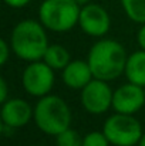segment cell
<instances>
[{"label": "cell", "instance_id": "1", "mask_svg": "<svg viewBox=\"0 0 145 146\" xmlns=\"http://www.w3.org/2000/svg\"><path fill=\"white\" fill-rule=\"evenodd\" d=\"M127 51L115 40H101L90 48L88 64L93 71L94 78L102 81L117 80L125 72L127 65Z\"/></svg>", "mask_w": 145, "mask_h": 146}, {"label": "cell", "instance_id": "2", "mask_svg": "<svg viewBox=\"0 0 145 146\" xmlns=\"http://www.w3.org/2000/svg\"><path fill=\"white\" fill-rule=\"evenodd\" d=\"M48 46L46 27L34 20H23L17 23L10 36V47L13 52L29 62L41 60Z\"/></svg>", "mask_w": 145, "mask_h": 146}, {"label": "cell", "instance_id": "3", "mask_svg": "<svg viewBox=\"0 0 145 146\" xmlns=\"http://www.w3.org/2000/svg\"><path fill=\"white\" fill-rule=\"evenodd\" d=\"M34 122L44 133L57 136L70 128L71 111L63 98L57 95H44L34 106Z\"/></svg>", "mask_w": 145, "mask_h": 146}, {"label": "cell", "instance_id": "4", "mask_svg": "<svg viewBox=\"0 0 145 146\" xmlns=\"http://www.w3.org/2000/svg\"><path fill=\"white\" fill-rule=\"evenodd\" d=\"M80 11L76 0H44L39 9V19L47 30L65 33L78 24Z\"/></svg>", "mask_w": 145, "mask_h": 146}, {"label": "cell", "instance_id": "5", "mask_svg": "<svg viewBox=\"0 0 145 146\" xmlns=\"http://www.w3.org/2000/svg\"><path fill=\"white\" fill-rule=\"evenodd\" d=\"M102 132L111 145L135 146L142 136V126L132 115L117 112L105 121Z\"/></svg>", "mask_w": 145, "mask_h": 146}, {"label": "cell", "instance_id": "6", "mask_svg": "<svg viewBox=\"0 0 145 146\" xmlns=\"http://www.w3.org/2000/svg\"><path fill=\"white\" fill-rule=\"evenodd\" d=\"M54 70L44 61H33L30 62L21 77L23 87L27 94L33 97H44L48 95L54 85Z\"/></svg>", "mask_w": 145, "mask_h": 146}, {"label": "cell", "instance_id": "7", "mask_svg": "<svg viewBox=\"0 0 145 146\" xmlns=\"http://www.w3.org/2000/svg\"><path fill=\"white\" fill-rule=\"evenodd\" d=\"M114 92L108 85V81L93 78L81 90V104L84 109L93 115L107 112L112 106Z\"/></svg>", "mask_w": 145, "mask_h": 146}, {"label": "cell", "instance_id": "8", "mask_svg": "<svg viewBox=\"0 0 145 146\" xmlns=\"http://www.w3.org/2000/svg\"><path fill=\"white\" fill-rule=\"evenodd\" d=\"M78 24L86 34L91 37H102L108 33L111 20L108 11L102 6L97 3H88L81 7Z\"/></svg>", "mask_w": 145, "mask_h": 146}, {"label": "cell", "instance_id": "9", "mask_svg": "<svg viewBox=\"0 0 145 146\" xmlns=\"http://www.w3.org/2000/svg\"><path fill=\"white\" fill-rule=\"evenodd\" d=\"M145 104L144 87L128 82L118 87L114 91L112 97V108L115 112L134 115L138 112Z\"/></svg>", "mask_w": 145, "mask_h": 146}, {"label": "cell", "instance_id": "10", "mask_svg": "<svg viewBox=\"0 0 145 146\" xmlns=\"http://www.w3.org/2000/svg\"><path fill=\"white\" fill-rule=\"evenodd\" d=\"M34 116V109L29 102L19 98H10L1 104V122L14 129L27 125Z\"/></svg>", "mask_w": 145, "mask_h": 146}, {"label": "cell", "instance_id": "11", "mask_svg": "<svg viewBox=\"0 0 145 146\" xmlns=\"http://www.w3.org/2000/svg\"><path fill=\"white\" fill-rule=\"evenodd\" d=\"M63 82L71 90H83L93 78V71L90 68L88 61L74 60L67 64L63 70Z\"/></svg>", "mask_w": 145, "mask_h": 146}, {"label": "cell", "instance_id": "12", "mask_svg": "<svg viewBox=\"0 0 145 146\" xmlns=\"http://www.w3.org/2000/svg\"><path fill=\"white\" fill-rule=\"evenodd\" d=\"M125 75L130 82L137 85H145V50H140L128 55L125 65Z\"/></svg>", "mask_w": 145, "mask_h": 146}, {"label": "cell", "instance_id": "13", "mask_svg": "<svg viewBox=\"0 0 145 146\" xmlns=\"http://www.w3.org/2000/svg\"><path fill=\"white\" fill-rule=\"evenodd\" d=\"M43 61L48 64L53 70H64L67 64L71 61V57L67 48L58 44H53V46H48L47 51L43 57Z\"/></svg>", "mask_w": 145, "mask_h": 146}, {"label": "cell", "instance_id": "14", "mask_svg": "<svg viewBox=\"0 0 145 146\" xmlns=\"http://www.w3.org/2000/svg\"><path fill=\"white\" fill-rule=\"evenodd\" d=\"M121 6L134 23H145V0H121Z\"/></svg>", "mask_w": 145, "mask_h": 146}, {"label": "cell", "instance_id": "15", "mask_svg": "<svg viewBox=\"0 0 145 146\" xmlns=\"http://www.w3.org/2000/svg\"><path fill=\"white\" fill-rule=\"evenodd\" d=\"M57 146H83V138L77 131L68 128L55 136Z\"/></svg>", "mask_w": 145, "mask_h": 146}, {"label": "cell", "instance_id": "16", "mask_svg": "<svg viewBox=\"0 0 145 146\" xmlns=\"http://www.w3.org/2000/svg\"><path fill=\"white\" fill-rule=\"evenodd\" d=\"M110 141L104 132H90L83 138V146H108Z\"/></svg>", "mask_w": 145, "mask_h": 146}, {"label": "cell", "instance_id": "17", "mask_svg": "<svg viewBox=\"0 0 145 146\" xmlns=\"http://www.w3.org/2000/svg\"><path fill=\"white\" fill-rule=\"evenodd\" d=\"M10 55V47L6 40H0V64H6Z\"/></svg>", "mask_w": 145, "mask_h": 146}, {"label": "cell", "instance_id": "18", "mask_svg": "<svg viewBox=\"0 0 145 146\" xmlns=\"http://www.w3.org/2000/svg\"><path fill=\"white\" fill-rule=\"evenodd\" d=\"M9 99V88L4 78H0V102H6Z\"/></svg>", "mask_w": 145, "mask_h": 146}, {"label": "cell", "instance_id": "19", "mask_svg": "<svg viewBox=\"0 0 145 146\" xmlns=\"http://www.w3.org/2000/svg\"><path fill=\"white\" fill-rule=\"evenodd\" d=\"M3 1L13 9H20V7H24L26 4H29L31 0H3Z\"/></svg>", "mask_w": 145, "mask_h": 146}, {"label": "cell", "instance_id": "20", "mask_svg": "<svg viewBox=\"0 0 145 146\" xmlns=\"http://www.w3.org/2000/svg\"><path fill=\"white\" fill-rule=\"evenodd\" d=\"M137 38H138V44H140V47H141L142 50H145V23L141 26Z\"/></svg>", "mask_w": 145, "mask_h": 146}, {"label": "cell", "instance_id": "21", "mask_svg": "<svg viewBox=\"0 0 145 146\" xmlns=\"http://www.w3.org/2000/svg\"><path fill=\"white\" fill-rule=\"evenodd\" d=\"M76 3H77L80 7H83V6H86V4L91 3V0H76Z\"/></svg>", "mask_w": 145, "mask_h": 146}, {"label": "cell", "instance_id": "22", "mask_svg": "<svg viewBox=\"0 0 145 146\" xmlns=\"http://www.w3.org/2000/svg\"><path fill=\"white\" fill-rule=\"evenodd\" d=\"M138 146H145V132L142 133V136H141V139L138 142Z\"/></svg>", "mask_w": 145, "mask_h": 146}, {"label": "cell", "instance_id": "23", "mask_svg": "<svg viewBox=\"0 0 145 146\" xmlns=\"http://www.w3.org/2000/svg\"><path fill=\"white\" fill-rule=\"evenodd\" d=\"M144 94H145V85H144Z\"/></svg>", "mask_w": 145, "mask_h": 146}, {"label": "cell", "instance_id": "24", "mask_svg": "<svg viewBox=\"0 0 145 146\" xmlns=\"http://www.w3.org/2000/svg\"><path fill=\"white\" fill-rule=\"evenodd\" d=\"M34 146H39V145H34Z\"/></svg>", "mask_w": 145, "mask_h": 146}]
</instances>
